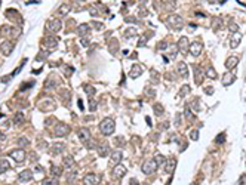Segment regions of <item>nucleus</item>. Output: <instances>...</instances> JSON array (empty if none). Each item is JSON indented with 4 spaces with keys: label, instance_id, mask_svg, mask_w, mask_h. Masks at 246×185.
Masks as SVG:
<instances>
[{
    "label": "nucleus",
    "instance_id": "f257e3e1",
    "mask_svg": "<svg viewBox=\"0 0 246 185\" xmlns=\"http://www.w3.org/2000/svg\"><path fill=\"white\" fill-rule=\"evenodd\" d=\"M114 129H116V123H114V120L113 119H104L101 123H99V132L102 133V135H105V136H108V135H111L113 132H114Z\"/></svg>",
    "mask_w": 246,
    "mask_h": 185
},
{
    "label": "nucleus",
    "instance_id": "f03ea898",
    "mask_svg": "<svg viewBox=\"0 0 246 185\" xmlns=\"http://www.w3.org/2000/svg\"><path fill=\"white\" fill-rule=\"evenodd\" d=\"M168 22H169V25L174 30H181L184 27V21H182V18L179 15H171L169 19H168Z\"/></svg>",
    "mask_w": 246,
    "mask_h": 185
},
{
    "label": "nucleus",
    "instance_id": "7ed1b4c3",
    "mask_svg": "<svg viewBox=\"0 0 246 185\" xmlns=\"http://www.w3.org/2000/svg\"><path fill=\"white\" fill-rule=\"evenodd\" d=\"M68 132H70V126H68V125H65V123H58V125L55 126L54 135L58 136V138H62V136L68 135Z\"/></svg>",
    "mask_w": 246,
    "mask_h": 185
},
{
    "label": "nucleus",
    "instance_id": "20e7f679",
    "mask_svg": "<svg viewBox=\"0 0 246 185\" xmlns=\"http://www.w3.org/2000/svg\"><path fill=\"white\" fill-rule=\"evenodd\" d=\"M156 169H157V164H156V161H154V160L144 161V164H143V167H141V170H143L145 175H151V173H154V172H156Z\"/></svg>",
    "mask_w": 246,
    "mask_h": 185
},
{
    "label": "nucleus",
    "instance_id": "39448f33",
    "mask_svg": "<svg viewBox=\"0 0 246 185\" xmlns=\"http://www.w3.org/2000/svg\"><path fill=\"white\" fill-rule=\"evenodd\" d=\"M61 27H62V24H61L59 19H49L46 22V28L52 33H56L58 30H61Z\"/></svg>",
    "mask_w": 246,
    "mask_h": 185
},
{
    "label": "nucleus",
    "instance_id": "423d86ee",
    "mask_svg": "<svg viewBox=\"0 0 246 185\" xmlns=\"http://www.w3.org/2000/svg\"><path fill=\"white\" fill-rule=\"evenodd\" d=\"M43 46L46 48V49H55L56 46H58V37H52V36H48L45 40H43Z\"/></svg>",
    "mask_w": 246,
    "mask_h": 185
},
{
    "label": "nucleus",
    "instance_id": "0eeeda50",
    "mask_svg": "<svg viewBox=\"0 0 246 185\" xmlns=\"http://www.w3.org/2000/svg\"><path fill=\"white\" fill-rule=\"evenodd\" d=\"M18 181H20L21 184H25V182H30V181H33V172H31L30 169H25V170H22V172L20 173V176H18Z\"/></svg>",
    "mask_w": 246,
    "mask_h": 185
},
{
    "label": "nucleus",
    "instance_id": "6e6552de",
    "mask_svg": "<svg viewBox=\"0 0 246 185\" xmlns=\"http://www.w3.org/2000/svg\"><path fill=\"white\" fill-rule=\"evenodd\" d=\"M0 50H2V53L5 56H9L12 53V50H14V45L11 42L5 40V42H2V45H0Z\"/></svg>",
    "mask_w": 246,
    "mask_h": 185
},
{
    "label": "nucleus",
    "instance_id": "1a4fd4ad",
    "mask_svg": "<svg viewBox=\"0 0 246 185\" xmlns=\"http://www.w3.org/2000/svg\"><path fill=\"white\" fill-rule=\"evenodd\" d=\"M122 158H123V154H122L120 151H114V153H111V157H110V166L114 167V166L120 164Z\"/></svg>",
    "mask_w": 246,
    "mask_h": 185
},
{
    "label": "nucleus",
    "instance_id": "9d476101",
    "mask_svg": "<svg viewBox=\"0 0 246 185\" xmlns=\"http://www.w3.org/2000/svg\"><path fill=\"white\" fill-rule=\"evenodd\" d=\"M11 157H12L17 163H22V161L25 160V153H24V150H14V151L11 153Z\"/></svg>",
    "mask_w": 246,
    "mask_h": 185
},
{
    "label": "nucleus",
    "instance_id": "9b49d317",
    "mask_svg": "<svg viewBox=\"0 0 246 185\" xmlns=\"http://www.w3.org/2000/svg\"><path fill=\"white\" fill-rule=\"evenodd\" d=\"M77 136H79V139H80L82 142H88V141L90 139V132H89V129L82 127V129L77 130Z\"/></svg>",
    "mask_w": 246,
    "mask_h": 185
},
{
    "label": "nucleus",
    "instance_id": "f8f14e48",
    "mask_svg": "<svg viewBox=\"0 0 246 185\" xmlns=\"http://www.w3.org/2000/svg\"><path fill=\"white\" fill-rule=\"evenodd\" d=\"M64 150H65V145H64L62 142H55V144H52V147H51V154L58 155V154L64 153Z\"/></svg>",
    "mask_w": 246,
    "mask_h": 185
},
{
    "label": "nucleus",
    "instance_id": "ddd939ff",
    "mask_svg": "<svg viewBox=\"0 0 246 185\" xmlns=\"http://www.w3.org/2000/svg\"><path fill=\"white\" fill-rule=\"evenodd\" d=\"M111 173H113V176H114V178H120V176H123V175L126 173V167L123 166V164H117V166H114V167H113Z\"/></svg>",
    "mask_w": 246,
    "mask_h": 185
},
{
    "label": "nucleus",
    "instance_id": "4468645a",
    "mask_svg": "<svg viewBox=\"0 0 246 185\" xmlns=\"http://www.w3.org/2000/svg\"><path fill=\"white\" fill-rule=\"evenodd\" d=\"M178 50L179 52H182V53H187V50H188V39L187 37H181L179 40H178Z\"/></svg>",
    "mask_w": 246,
    "mask_h": 185
},
{
    "label": "nucleus",
    "instance_id": "2eb2a0df",
    "mask_svg": "<svg viewBox=\"0 0 246 185\" xmlns=\"http://www.w3.org/2000/svg\"><path fill=\"white\" fill-rule=\"evenodd\" d=\"M83 184H85V185H96V184H98V176L93 175V173H88V175L83 178Z\"/></svg>",
    "mask_w": 246,
    "mask_h": 185
},
{
    "label": "nucleus",
    "instance_id": "dca6fc26",
    "mask_svg": "<svg viewBox=\"0 0 246 185\" xmlns=\"http://www.w3.org/2000/svg\"><path fill=\"white\" fill-rule=\"evenodd\" d=\"M188 49H190V53H191L193 56H199V55L202 53V49H203V46H202L200 43H191Z\"/></svg>",
    "mask_w": 246,
    "mask_h": 185
},
{
    "label": "nucleus",
    "instance_id": "f3484780",
    "mask_svg": "<svg viewBox=\"0 0 246 185\" xmlns=\"http://www.w3.org/2000/svg\"><path fill=\"white\" fill-rule=\"evenodd\" d=\"M242 42V34L237 31V33H233L231 37H230V43H231V48H237L239 43Z\"/></svg>",
    "mask_w": 246,
    "mask_h": 185
},
{
    "label": "nucleus",
    "instance_id": "a211bd4d",
    "mask_svg": "<svg viewBox=\"0 0 246 185\" xmlns=\"http://www.w3.org/2000/svg\"><path fill=\"white\" fill-rule=\"evenodd\" d=\"M89 31H90V27H89L88 24H80V25L77 27V34H79V36H82V37L88 36V34H89Z\"/></svg>",
    "mask_w": 246,
    "mask_h": 185
},
{
    "label": "nucleus",
    "instance_id": "6ab92c4d",
    "mask_svg": "<svg viewBox=\"0 0 246 185\" xmlns=\"http://www.w3.org/2000/svg\"><path fill=\"white\" fill-rule=\"evenodd\" d=\"M177 71H178V74H179L181 77H187V74H188L187 64H185V62H178V65H177Z\"/></svg>",
    "mask_w": 246,
    "mask_h": 185
},
{
    "label": "nucleus",
    "instance_id": "aec40b11",
    "mask_svg": "<svg viewBox=\"0 0 246 185\" xmlns=\"http://www.w3.org/2000/svg\"><path fill=\"white\" fill-rule=\"evenodd\" d=\"M143 67L141 65H134L132 68H131V73H129V76L132 77V78H137V77H140L141 74H143Z\"/></svg>",
    "mask_w": 246,
    "mask_h": 185
},
{
    "label": "nucleus",
    "instance_id": "412c9836",
    "mask_svg": "<svg viewBox=\"0 0 246 185\" xmlns=\"http://www.w3.org/2000/svg\"><path fill=\"white\" fill-rule=\"evenodd\" d=\"M237 64H239V56H236V55L230 56V58L225 61V67H227V68H230V70H231V68H234Z\"/></svg>",
    "mask_w": 246,
    "mask_h": 185
},
{
    "label": "nucleus",
    "instance_id": "4be33fe9",
    "mask_svg": "<svg viewBox=\"0 0 246 185\" xmlns=\"http://www.w3.org/2000/svg\"><path fill=\"white\" fill-rule=\"evenodd\" d=\"M203 76H205V71H203L202 68L196 67V68H194V77H196V83H197V84H200V83L203 81Z\"/></svg>",
    "mask_w": 246,
    "mask_h": 185
},
{
    "label": "nucleus",
    "instance_id": "5701e85b",
    "mask_svg": "<svg viewBox=\"0 0 246 185\" xmlns=\"http://www.w3.org/2000/svg\"><path fill=\"white\" fill-rule=\"evenodd\" d=\"M165 164H166V166H165V170H166V173H172V172L175 170L177 160H175V158H169V160H168Z\"/></svg>",
    "mask_w": 246,
    "mask_h": 185
},
{
    "label": "nucleus",
    "instance_id": "b1692460",
    "mask_svg": "<svg viewBox=\"0 0 246 185\" xmlns=\"http://www.w3.org/2000/svg\"><path fill=\"white\" fill-rule=\"evenodd\" d=\"M98 154H99L101 157H107V155L110 154V147H108V144L99 145V147H98Z\"/></svg>",
    "mask_w": 246,
    "mask_h": 185
},
{
    "label": "nucleus",
    "instance_id": "393cba45",
    "mask_svg": "<svg viewBox=\"0 0 246 185\" xmlns=\"http://www.w3.org/2000/svg\"><path fill=\"white\" fill-rule=\"evenodd\" d=\"M54 108H55V105H54V102H52L51 99L40 104V110H42V111H49V110H54Z\"/></svg>",
    "mask_w": 246,
    "mask_h": 185
},
{
    "label": "nucleus",
    "instance_id": "a878e982",
    "mask_svg": "<svg viewBox=\"0 0 246 185\" xmlns=\"http://www.w3.org/2000/svg\"><path fill=\"white\" fill-rule=\"evenodd\" d=\"M42 185H59V182H58V178L51 176V178H45L42 181Z\"/></svg>",
    "mask_w": 246,
    "mask_h": 185
},
{
    "label": "nucleus",
    "instance_id": "bb28decb",
    "mask_svg": "<svg viewBox=\"0 0 246 185\" xmlns=\"http://www.w3.org/2000/svg\"><path fill=\"white\" fill-rule=\"evenodd\" d=\"M233 81H234V76L230 74V73H225L224 77H222V84H224V86H228V84H231Z\"/></svg>",
    "mask_w": 246,
    "mask_h": 185
},
{
    "label": "nucleus",
    "instance_id": "cd10ccee",
    "mask_svg": "<svg viewBox=\"0 0 246 185\" xmlns=\"http://www.w3.org/2000/svg\"><path fill=\"white\" fill-rule=\"evenodd\" d=\"M61 173H62V167L55 166V164H52V166H51V175H52V176L58 178V176H61Z\"/></svg>",
    "mask_w": 246,
    "mask_h": 185
},
{
    "label": "nucleus",
    "instance_id": "c85d7f7f",
    "mask_svg": "<svg viewBox=\"0 0 246 185\" xmlns=\"http://www.w3.org/2000/svg\"><path fill=\"white\" fill-rule=\"evenodd\" d=\"M62 164H64V167H65V169H71V167H73V164H74V158H73V157H64Z\"/></svg>",
    "mask_w": 246,
    "mask_h": 185
},
{
    "label": "nucleus",
    "instance_id": "c756f323",
    "mask_svg": "<svg viewBox=\"0 0 246 185\" xmlns=\"http://www.w3.org/2000/svg\"><path fill=\"white\" fill-rule=\"evenodd\" d=\"M205 76H206V77H209V78H216V77H218L216 71H215L212 67H209V68L205 71Z\"/></svg>",
    "mask_w": 246,
    "mask_h": 185
},
{
    "label": "nucleus",
    "instance_id": "7c9ffc66",
    "mask_svg": "<svg viewBox=\"0 0 246 185\" xmlns=\"http://www.w3.org/2000/svg\"><path fill=\"white\" fill-rule=\"evenodd\" d=\"M24 120H25V119H24V116H22L21 113L15 114V117H14V123H15V125H18V126H20V125H22V123H24Z\"/></svg>",
    "mask_w": 246,
    "mask_h": 185
},
{
    "label": "nucleus",
    "instance_id": "2f4dec72",
    "mask_svg": "<svg viewBox=\"0 0 246 185\" xmlns=\"http://www.w3.org/2000/svg\"><path fill=\"white\" fill-rule=\"evenodd\" d=\"M9 169V163L8 160H0V173H5Z\"/></svg>",
    "mask_w": 246,
    "mask_h": 185
},
{
    "label": "nucleus",
    "instance_id": "473e14b6",
    "mask_svg": "<svg viewBox=\"0 0 246 185\" xmlns=\"http://www.w3.org/2000/svg\"><path fill=\"white\" fill-rule=\"evenodd\" d=\"M150 37H151V34H150V33H148V34H147V33H145V34H143V36H141V39H140V42H138V46H144V43H147Z\"/></svg>",
    "mask_w": 246,
    "mask_h": 185
},
{
    "label": "nucleus",
    "instance_id": "72a5a7b5",
    "mask_svg": "<svg viewBox=\"0 0 246 185\" xmlns=\"http://www.w3.org/2000/svg\"><path fill=\"white\" fill-rule=\"evenodd\" d=\"M179 50H178V46H175V45H171V50H169V56H171V59H174L175 56H177V53H178Z\"/></svg>",
    "mask_w": 246,
    "mask_h": 185
},
{
    "label": "nucleus",
    "instance_id": "f704fd0d",
    "mask_svg": "<svg viewBox=\"0 0 246 185\" xmlns=\"http://www.w3.org/2000/svg\"><path fill=\"white\" fill-rule=\"evenodd\" d=\"M154 161H156V164H157V166H163V164L166 163L165 157H163V155H160V154H157V155L154 157Z\"/></svg>",
    "mask_w": 246,
    "mask_h": 185
},
{
    "label": "nucleus",
    "instance_id": "c9c22d12",
    "mask_svg": "<svg viewBox=\"0 0 246 185\" xmlns=\"http://www.w3.org/2000/svg\"><path fill=\"white\" fill-rule=\"evenodd\" d=\"M137 34V28H128V30H125V36L128 37V39H131V37H134Z\"/></svg>",
    "mask_w": 246,
    "mask_h": 185
},
{
    "label": "nucleus",
    "instance_id": "e433bc0d",
    "mask_svg": "<svg viewBox=\"0 0 246 185\" xmlns=\"http://www.w3.org/2000/svg\"><path fill=\"white\" fill-rule=\"evenodd\" d=\"M188 92H190V86H188V84H184V86L179 89V95H181V96H185Z\"/></svg>",
    "mask_w": 246,
    "mask_h": 185
},
{
    "label": "nucleus",
    "instance_id": "4c0bfd02",
    "mask_svg": "<svg viewBox=\"0 0 246 185\" xmlns=\"http://www.w3.org/2000/svg\"><path fill=\"white\" fill-rule=\"evenodd\" d=\"M215 142H216V144H222V142H225V133H224V132L219 133V135L215 138Z\"/></svg>",
    "mask_w": 246,
    "mask_h": 185
},
{
    "label": "nucleus",
    "instance_id": "58836bf2",
    "mask_svg": "<svg viewBox=\"0 0 246 185\" xmlns=\"http://www.w3.org/2000/svg\"><path fill=\"white\" fill-rule=\"evenodd\" d=\"M17 145H18V147H25V145H28L27 138H20V139L17 141Z\"/></svg>",
    "mask_w": 246,
    "mask_h": 185
},
{
    "label": "nucleus",
    "instance_id": "ea45409f",
    "mask_svg": "<svg viewBox=\"0 0 246 185\" xmlns=\"http://www.w3.org/2000/svg\"><path fill=\"white\" fill-rule=\"evenodd\" d=\"M85 90L88 92V94H89L90 96H93V94H95V89H93L90 84H85Z\"/></svg>",
    "mask_w": 246,
    "mask_h": 185
},
{
    "label": "nucleus",
    "instance_id": "a19ab883",
    "mask_svg": "<svg viewBox=\"0 0 246 185\" xmlns=\"http://www.w3.org/2000/svg\"><path fill=\"white\" fill-rule=\"evenodd\" d=\"M228 28H230V31H231V33H237V31H239V25H237V24H234V22L228 24Z\"/></svg>",
    "mask_w": 246,
    "mask_h": 185
},
{
    "label": "nucleus",
    "instance_id": "79ce46f5",
    "mask_svg": "<svg viewBox=\"0 0 246 185\" xmlns=\"http://www.w3.org/2000/svg\"><path fill=\"white\" fill-rule=\"evenodd\" d=\"M154 113H156V114H159V116H160V114H163V107H162L160 104H156V105H154Z\"/></svg>",
    "mask_w": 246,
    "mask_h": 185
},
{
    "label": "nucleus",
    "instance_id": "37998d69",
    "mask_svg": "<svg viewBox=\"0 0 246 185\" xmlns=\"http://www.w3.org/2000/svg\"><path fill=\"white\" fill-rule=\"evenodd\" d=\"M190 136H191L193 141H197V139H199V130H193V132L190 133Z\"/></svg>",
    "mask_w": 246,
    "mask_h": 185
},
{
    "label": "nucleus",
    "instance_id": "c03bdc74",
    "mask_svg": "<svg viewBox=\"0 0 246 185\" xmlns=\"http://www.w3.org/2000/svg\"><path fill=\"white\" fill-rule=\"evenodd\" d=\"M116 145H119V147H122V145H125V139H123L122 136L116 138Z\"/></svg>",
    "mask_w": 246,
    "mask_h": 185
},
{
    "label": "nucleus",
    "instance_id": "a18cd8bd",
    "mask_svg": "<svg viewBox=\"0 0 246 185\" xmlns=\"http://www.w3.org/2000/svg\"><path fill=\"white\" fill-rule=\"evenodd\" d=\"M157 48H159L160 50H165V49L168 48V45H166V42H160V43L157 45Z\"/></svg>",
    "mask_w": 246,
    "mask_h": 185
},
{
    "label": "nucleus",
    "instance_id": "49530a36",
    "mask_svg": "<svg viewBox=\"0 0 246 185\" xmlns=\"http://www.w3.org/2000/svg\"><path fill=\"white\" fill-rule=\"evenodd\" d=\"M184 114H185V117H188V119H193V114H191V111H190V108H188V107L185 108Z\"/></svg>",
    "mask_w": 246,
    "mask_h": 185
},
{
    "label": "nucleus",
    "instance_id": "de8ad7c7",
    "mask_svg": "<svg viewBox=\"0 0 246 185\" xmlns=\"http://www.w3.org/2000/svg\"><path fill=\"white\" fill-rule=\"evenodd\" d=\"M80 43H82L83 46H88V45H89V39H86V37H82V39H80Z\"/></svg>",
    "mask_w": 246,
    "mask_h": 185
},
{
    "label": "nucleus",
    "instance_id": "09e8293b",
    "mask_svg": "<svg viewBox=\"0 0 246 185\" xmlns=\"http://www.w3.org/2000/svg\"><path fill=\"white\" fill-rule=\"evenodd\" d=\"M59 12H61V14H67V12H68V6H67V5H65V6H61V8H59Z\"/></svg>",
    "mask_w": 246,
    "mask_h": 185
},
{
    "label": "nucleus",
    "instance_id": "8fccbe9b",
    "mask_svg": "<svg viewBox=\"0 0 246 185\" xmlns=\"http://www.w3.org/2000/svg\"><path fill=\"white\" fill-rule=\"evenodd\" d=\"M237 185H246V176H242L240 179H239V184Z\"/></svg>",
    "mask_w": 246,
    "mask_h": 185
},
{
    "label": "nucleus",
    "instance_id": "3c124183",
    "mask_svg": "<svg viewBox=\"0 0 246 185\" xmlns=\"http://www.w3.org/2000/svg\"><path fill=\"white\" fill-rule=\"evenodd\" d=\"M73 74V68L71 67H67L65 68V76H71Z\"/></svg>",
    "mask_w": 246,
    "mask_h": 185
},
{
    "label": "nucleus",
    "instance_id": "603ef678",
    "mask_svg": "<svg viewBox=\"0 0 246 185\" xmlns=\"http://www.w3.org/2000/svg\"><path fill=\"white\" fill-rule=\"evenodd\" d=\"M89 108H90V111H95V110H96V102H95V101H90V107H89Z\"/></svg>",
    "mask_w": 246,
    "mask_h": 185
},
{
    "label": "nucleus",
    "instance_id": "864d4df0",
    "mask_svg": "<svg viewBox=\"0 0 246 185\" xmlns=\"http://www.w3.org/2000/svg\"><path fill=\"white\" fill-rule=\"evenodd\" d=\"M205 92H208V95H212V92H213V87L208 86V87H205Z\"/></svg>",
    "mask_w": 246,
    "mask_h": 185
},
{
    "label": "nucleus",
    "instance_id": "5fc2aeb1",
    "mask_svg": "<svg viewBox=\"0 0 246 185\" xmlns=\"http://www.w3.org/2000/svg\"><path fill=\"white\" fill-rule=\"evenodd\" d=\"M76 176H77V173H74V172H73V173H70V176H68V182L74 181V178H76Z\"/></svg>",
    "mask_w": 246,
    "mask_h": 185
},
{
    "label": "nucleus",
    "instance_id": "6e6d98bb",
    "mask_svg": "<svg viewBox=\"0 0 246 185\" xmlns=\"http://www.w3.org/2000/svg\"><path fill=\"white\" fill-rule=\"evenodd\" d=\"M92 25H93V27H95V28H96V30H101V28H102V27H104V25H102V24H98V22H93V24H92Z\"/></svg>",
    "mask_w": 246,
    "mask_h": 185
},
{
    "label": "nucleus",
    "instance_id": "4d7b16f0",
    "mask_svg": "<svg viewBox=\"0 0 246 185\" xmlns=\"http://www.w3.org/2000/svg\"><path fill=\"white\" fill-rule=\"evenodd\" d=\"M179 120H181V114H177V119H175V125L179 126Z\"/></svg>",
    "mask_w": 246,
    "mask_h": 185
},
{
    "label": "nucleus",
    "instance_id": "13d9d810",
    "mask_svg": "<svg viewBox=\"0 0 246 185\" xmlns=\"http://www.w3.org/2000/svg\"><path fill=\"white\" fill-rule=\"evenodd\" d=\"M129 185H140V182H138L137 179H131V181H129Z\"/></svg>",
    "mask_w": 246,
    "mask_h": 185
},
{
    "label": "nucleus",
    "instance_id": "bf43d9fd",
    "mask_svg": "<svg viewBox=\"0 0 246 185\" xmlns=\"http://www.w3.org/2000/svg\"><path fill=\"white\" fill-rule=\"evenodd\" d=\"M79 108L83 110V102H82V99H79Z\"/></svg>",
    "mask_w": 246,
    "mask_h": 185
}]
</instances>
